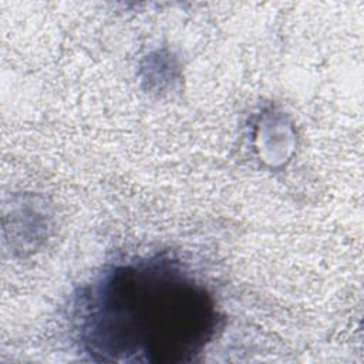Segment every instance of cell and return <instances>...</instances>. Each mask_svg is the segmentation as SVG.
I'll use <instances>...</instances> for the list:
<instances>
[{"instance_id": "6da1fadb", "label": "cell", "mask_w": 364, "mask_h": 364, "mask_svg": "<svg viewBox=\"0 0 364 364\" xmlns=\"http://www.w3.org/2000/svg\"><path fill=\"white\" fill-rule=\"evenodd\" d=\"M216 300L165 255L108 267L75 300L80 347L104 363H191L220 326Z\"/></svg>"}]
</instances>
